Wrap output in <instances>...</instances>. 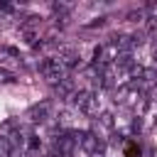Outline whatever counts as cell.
I'll use <instances>...</instances> for the list:
<instances>
[{
  "label": "cell",
  "instance_id": "obj_7",
  "mask_svg": "<svg viewBox=\"0 0 157 157\" xmlns=\"http://www.w3.org/2000/svg\"><path fill=\"white\" fill-rule=\"evenodd\" d=\"M101 125L113 128V115H110V113H101Z\"/></svg>",
  "mask_w": 157,
  "mask_h": 157
},
{
  "label": "cell",
  "instance_id": "obj_6",
  "mask_svg": "<svg viewBox=\"0 0 157 157\" xmlns=\"http://www.w3.org/2000/svg\"><path fill=\"white\" fill-rule=\"evenodd\" d=\"M27 118H29L32 123H44V120L49 118V103L32 105V108H29V113H27Z\"/></svg>",
  "mask_w": 157,
  "mask_h": 157
},
{
  "label": "cell",
  "instance_id": "obj_2",
  "mask_svg": "<svg viewBox=\"0 0 157 157\" xmlns=\"http://www.w3.org/2000/svg\"><path fill=\"white\" fill-rule=\"evenodd\" d=\"M71 101H74V105L76 108H81L86 115H96L98 113V98L91 93V91H86V88H81V91H76L74 96H71Z\"/></svg>",
  "mask_w": 157,
  "mask_h": 157
},
{
  "label": "cell",
  "instance_id": "obj_1",
  "mask_svg": "<svg viewBox=\"0 0 157 157\" xmlns=\"http://www.w3.org/2000/svg\"><path fill=\"white\" fill-rule=\"evenodd\" d=\"M39 69H42V76L52 83H59L61 78H66V66L59 59H44Z\"/></svg>",
  "mask_w": 157,
  "mask_h": 157
},
{
  "label": "cell",
  "instance_id": "obj_9",
  "mask_svg": "<svg viewBox=\"0 0 157 157\" xmlns=\"http://www.w3.org/2000/svg\"><path fill=\"white\" fill-rule=\"evenodd\" d=\"M128 155H130V157H135V155H140V150H135V147H130V150H128Z\"/></svg>",
  "mask_w": 157,
  "mask_h": 157
},
{
  "label": "cell",
  "instance_id": "obj_10",
  "mask_svg": "<svg viewBox=\"0 0 157 157\" xmlns=\"http://www.w3.org/2000/svg\"><path fill=\"white\" fill-rule=\"evenodd\" d=\"M155 59H157V42H155Z\"/></svg>",
  "mask_w": 157,
  "mask_h": 157
},
{
  "label": "cell",
  "instance_id": "obj_8",
  "mask_svg": "<svg viewBox=\"0 0 157 157\" xmlns=\"http://www.w3.org/2000/svg\"><path fill=\"white\" fill-rule=\"evenodd\" d=\"M128 17H130V20H132V22H140V20H142V17H145V12H140V10H137V12H130V15H128Z\"/></svg>",
  "mask_w": 157,
  "mask_h": 157
},
{
  "label": "cell",
  "instance_id": "obj_3",
  "mask_svg": "<svg viewBox=\"0 0 157 157\" xmlns=\"http://www.w3.org/2000/svg\"><path fill=\"white\" fill-rule=\"evenodd\" d=\"M76 140L81 142V147L86 150V152H91L93 157L96 155H101V150H103V142L93 135V132H83V135H76Z\"/></svg>",
  "mask_w": 157,
  "mask_h": 157
},
{
  "label": "cell",
  "instance_id": "obj_5",
  "mask_svg": "<svg viewBox=\"0 0 157 157\" xmlns=\"http://www.w3.org/2000/svg\"><path fill=\"white\" fill-rule=\"evenodd\" d=\"M54 93H56V98H71L76 93V86L71 78H61L59 83H54Z\"/></svg>",
  "mask_w": 157,
  "mask_h": 157
},
{
  "label": "cell",
  "instance_id": "obj_4",
  "mask_svg": "<svg viewBox=\"0 0 157 157\" xmlns=\"http://www.w3.org/2000/svg\"><path fill=\"white\" fill-rule=\"evenodd\" d=\"M76 142H78L76 135H59L56 142H54V152H59V157H61V155H69Z\"/></svg>",
  "mask_w": 157,
  "mask_h": 157
}]
</instances>
